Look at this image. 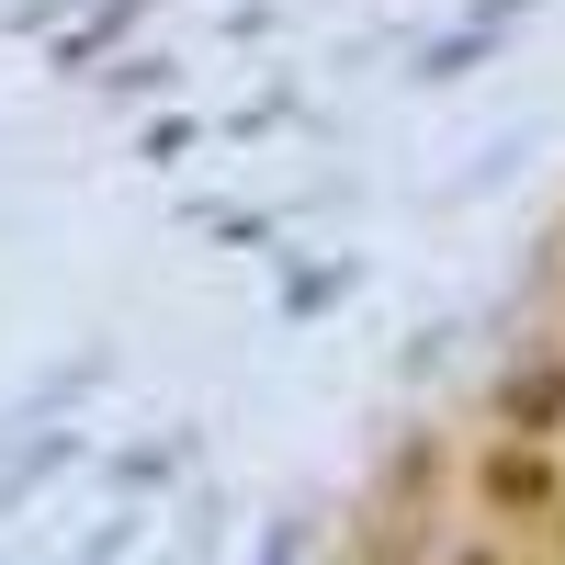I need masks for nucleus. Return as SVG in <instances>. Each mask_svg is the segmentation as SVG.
I'll return each mask as SVG.
<instances>
[{
    "instance_id": "obj_1",
    "label": "nucleus",
    "mask_w": 565,
    "mask_h": 565,
    "mask_svg": "<svg viewBox=\"0 0 565 565\" xmlns=\"http://www.w3.org/2000/svg\"><path fill=\"white\" fill-rule=\"evenodd\" d=\"M476 498L498 509V521H554V498H565V463H554L543 441H521V430H509V441L476 463Z\"/></svg>"
},
{
    "instance_id": "obj_2",
    "label": "nucleus",
    "mask_w": 565,
    "mask_h": 565,
    "mask_svg": "<svg viewBox=\"0 0 565 565\" xmlns=\"http://www.w3.org/2000/svg\"><path fill=\"white\" fill-rule=\"evenodd\" d=\"M554 418H565V362H509V385H498V430L554 441Z\"/></svg>"
},
{
    "instance_id": "obj_3",
    "label": "nucleus",
    "mask_w": 565,
    "mask_h": 565,
    "mask_svg": "<svg viewBox=\"0 0 565 565\" xmlns=\"http://www.w3.org/2000/svg\"><path fill=\"white\" fill-rule=\"evenodd\" d=\"M463 565H498V554H463Z\"/></svg>"
}]
</instances>
